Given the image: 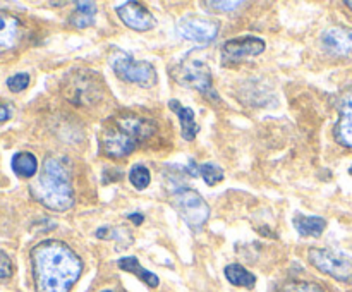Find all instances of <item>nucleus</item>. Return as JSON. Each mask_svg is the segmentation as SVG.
I'll return each mask as SVG.
<instances>
[{
	"label": "nucleus",
	"instance_id": "1",
	"mask_svg": "<svg viewBox=\"0 0 352 292\" xmlns=\"http://www.w3.org/2000/svg\"><path fill=\"white\" fill-rule=\"evenodd\" d=\"M34 291L71 292L82 273V261L62 240H43L31 249Z\"/></svg>",
	"mask_w": 352,
	"mask_h": 292
},
{
	"label": "nucleus",
	"instance_id": "2",
	"mask_svg": "<svg viewBox=\"0 0 352 292\" xmlns=\"http://www.w3.org/2000/svg\"><path fill=\"white\" fill-rule=\"evenodd\" d=\"M157 131L153 120L138 115L112 117L102 133L103 153L110 158H124Z\"/></svg>",
	"mask_w": 352,
	"mask_h": 292
},
{
	"label": "nucleus",
	"instance_id": "3",
	"mask_svg": "<svg viewBox=\"0 0 352 292\" xmlns=\"http://www.w3.org/2000/svg\"><path fill=\"white\" fill-rule=\"evenodd\" d=\"M31 194L45 208L54 212H67L74 205V189L71 174L62 160L48 157L36 181L31 184Z\"/></svg>",
	"mask_w": 352,
	"mask_h": 292
},
{
	"label": "nucleus",
	"instance_id": "4",
	"mask_svg": "<svg viewBox=\"0 0 352 292\" xmlns=\"http://www.w3.org/2000/svg\"><path fill=\"white\" fill-rule=\"evenodd\" d=\"M170 203L189 229L199 230L205 225L206 220H208V203H206L205 199H203V196L199 194L198 191H195V189H177V191L172 194Z\"/></svg>",
	"mask_w": 352,
	"mask_h": 292
},
{
	"label": "nucleus",
	"instance_id": "5",
	"mask_svg": "<svg viewBox=\"0 0 352 292\" xmlns=\"http://www.w3.org/2000/svg\"><path fill=\"white\" fill-rule=\"evenodd\" d=\"M112 69L122 81L131 82V85L143 86V88H151L157 85V71L150 62L136 60L129 54L117 52L112 58Z\"/></svg>",
	"mask_w": 352,
	"mask_h": 292
},
{
	"label": "nucleus",
	"instance_id": "6",
	"mask_svg": "<svg viewBox=\"0 0 352 292\" xmlns=\"http://www.w3.org/2000/svg\"><path fill=\"white\" fill-rule=\"evenodd\" d=\"M175 81L188 86V88L196 89L201 95L208 96L210 100H219V95L213 89L212 72H210V67L205 62L191 58V60L179 64L177 72H175Z\"/></svg>",
	"mask_w": 352,
	"mask_h": 292
},
{
	"label": "nucleus",
	"instance_id": "7",
	"mask_svg": "<svg viewBox=\"0 0 352 292\" xmlns=\"http://www.w3.org/2000/svg\"><path fill=\"white\" fill-rule=\"evenodd\" d=\"M309 263L318 268L322 273L330 275L336 280L351 282L352 280V263L342 254L336 253L332 249H320L313 247L308 251Z\"/></svg>",
	"mask_w": 352,
	"mask_h": 292
},
{
	"label": "nucleus",
	"instance_id": "8",
	"mask_svg": "<svg viewBox=\"0 0 352 292\" xmlns=\"http://www.w3.org/2000/svg\"><path fill=\"white\" fill-rule=\"evenodd\" d=\"M265 50V41L256 36H243L236 40H229L222 47V64L232 65L246 60V58L256 57Z\"/></svg>",
	"mask_w": 352,
	"mask_h": 292
},
{
	"label": "nucleus",
	"instance_id": "9",
	"mask_svg": "<svg viewBox=\"0 0 352 292\" xmlns=\"http://www.w3.org/2000/svg\"><path fill=\"white\" fill-rule=\"evenodd\" d=\"M219 23L212 19H199V17H188L181 19L175 26V31L181 38L195 43H210L219 34Z\"/></svg>",
	"mask_w": 352,
	"mask_h": 292
},
{
	"label": "nucleus",
	"instance_id": "10",
	"mask_svg": "<svg viewBox=\"0 0 352 292\" xmlns=\"http://www.w3.org/2000/svg\"><path fill=\"white\" fill-rule=\"evenodd\" d=\"M117 16L127 27L134 31H150L157 24L153 14L138 2H126L119 5L117 7Z\"/></svg>",
	"mask_w": 352,
	"mask_h": 292
},
{
	"label": "nucleus",
	"instance_id": "11",
	"mask_svg": "<svg viewBox=\"0 0 352 292\" xmlns=\"http://www.w3.org/2000/svg\"><path fill=\"white\" fill-rule=\"evenodd\" d=\"M322 45L329 54L337 57H352V30L332 26L322 34Z\"/></svg>",
	"mask_w": 352,
	"mask_h": 292
},
{
	"label": "nucleus",
	"instance_id": "12",
	"mask_svg": "<svg viewBox=\"0 0 352 292\" xmlns=\"http://www.w3.org/2000/svg\"><path fill=\"white\" fill-rule=\"evenodd\" d=\"M336 139L344 146L352 148V89L342 96L340 117L336 126Z\"/></svg>",
	"mask_w": 352,
	"mask_h": 292
},
{
	"label": "nucleus",
	"instance_id": "13",
	"mask_svg": "<svg viewBox=\"0 0 352 292\" xmlns=\"http://www.w3.org/2000/svg\"><path fill=\"white\" fill-rule=\"evenodd\" d=\"M172 112L177 113L179 122H181V134L186 141H192L196 137V134L199 133V126L196 124L195 112L188 106H182L177 100H170L168 102Z\"/></svg>",
	"mask_w": 352,
	"mask_h": 292
},
{
	"label": "nucleus",
	"instance_id": "14",
	"mask_svg": "<svg viewBox=\"0 0 352 292\" xmlns=\"http://www.w3.org/2000/svg\"><path fill=\"white\" fill-rule=\"evenodd\" d=\"M117 265H119L120 270L127 271V273L136 275V277L140 278V280H143L148 287L155 289V287H158V284H160V278H158L155 273H151L150 270H146V268L141 267L140 260H138L136 256L120 258V260L117 261Z\"/></svg>",
	"mask_w": 352,
	"mask_h": 292
},
{
	"label": "nucleus",
	"instance_id": "15",
	"mask_svg": "<svg viewBox=\"0 0 352 292\" xmlns=\"http://www.w3.org/2000/svg\"><path fill=\"white\" fill-rule=\"evenodd\" d=\"M294 227L298 232L305 237H320L323 230L327 229V220L322 216H308V215H296Z\"/></svg>",
	"mask_w": 352,
	"mask_h": 292
},
{
	"label": "nucleus",
	"instance_id": "16",
	"mask_svg": "<svg viewBox=\"0 0 352 292\" xmlns=\"http://www.w3.org/2000/svg\"><path fill=\"white\" fill-rule=\"evenodd\" d=\"M19 36V21L7 14H0V50L12 48Z\"/></svg>",
	"mask_w": 352,
	"mask_h": 292
},
{
	"label": "nucleus",
	"instance_id": "17",
	"mask_svg": "<svg viewBox=\"0 0 352 292\" xmlns=\"http://www.w3.org/2000/svg\"><path fill=\"white\" fill-rule=\"evenodd\" d=\"M96 16V3L95 2H78L76 3V10L69 17V24L78 30H85V27L91 26Z\"/></svg>",
	"mask_w": 352,
	"mask_h": 292
},
{
	"label": "nucleus",
	"instance_id": "18",
	"mask_svg": "<svg viewBox=\"0 0 352 292\" xmlns=\"http://www.w3.org/2000/svg\"><path fill=\"white\" fill-rule=\"evenodd\" d=\"M226 277H227V280H229L232 285H236V287L253 289L254 284H256V277H254L250 270H246V268L239 263L227 265Z\"/></svg>",
	"mask_w": 352,
	"mask_h": 292
},
{
	"label": "nucleus",
	"instance_id": "19",
	"mask_svg": "<svg viewBox=\"0 0 352 292\" xmlns=\"http://www.w3.org/2000/svg\"><path fill=\"white\" fill-rule=\"evenodd\" d=\"M12 170L21 177H33L38 170V160L30 151H21L14 155L12 158Z\"/></svg>",
	"mask_w": 352,
	"mask_h": 292
},
{
	"label": "nucleus",
	"instance_id": "20",
	"mask_svg": "<svg viewBox=\"0 0 352 292\" xmlns=\"http://www.w3.org/2000/svg\"><path fill=\"white\" fill-rule=\"evenodd\" d=\"M196 172L201 174L203 181H205L208 186H215L219 184L220 181H223V170L220 167H217L215 164L198 165V167H196Z\"/></svg>",
	"mask_w": 352,
	"mask_h": 292
},
{
	"label": "nucleus",
	"instance_id": "21",
	"mask_svg": "<svg viewBox=\"0 0 352 292\" xmlns=\"http://www.w3.org/2000/svg\"><path fill=\"white\" fill-rule=\"evenodd\" d=\"M129 181L134 188L143 191V189H146L148 186H150V181H151L150 170H148L146 167H143V165H136V167L131 168Z\"/></svg>",
	"mask_w": 352,
	"mask_h": 292
},
{
	"label": "nucleus",
	"instance_id": "22",
	"mask_svg": "<svg viewBox=\"0 0 352 292\" xmlns=\"http://www.w3.org/2000/svg\"><path fill=\"white\" fill-rule=\"evenodd\" d=\"M282 292H325L322 285L315 284V282H299L292 280L284 284L282 287Z\"/></svg>",
	"mask_w": 352,
	"mask_h": 292
},
{
	"label": "nucleus",
	"instance_id": "23",
	"mask_svg": "<svg viewBox=\"0 0 352 292\" xmlns=\"http://www.w3.org/2000/svg\"><path fill=\"white\" fill-rule=\"evenodd\" d=\"M7 86H9L10 91L19 93L23 89H26L30 86V76L26 72H19V74H14L7 79Z\"/></svg>",
	"mask_w": 352,
	"mask_h": 292
},
{
	"label": "nucleus",
	"instance_id": "24",
	"mask_svg": "<svg viewBox=\"0 0 352 292\" xmlns=\"http://www.w3.org/2000/svg\"><path fill=\"white\" fill-rule=\"evenodd\" d=\"M206 7H213V9L217 10H222V12H230V10H236L237 7L244 5V2H241V0H227V2H223V0H219V2H213V0H206L205 2Z\"/></svg>",
	"mask_w": 352,
	"mask_h": 292
},
{
	"label": "nucleus",
	"instance_id": "25",
	"mask_svg": "<svg viewBox=\"0 0 352 292\" xmlns=\"http://www.w3.org/2000/svg\"><path fill=\"white\" fill-rule=\"evenodd\" d=\"M12 271H14L12 261H10V258L7 256L3 251H0V282L12 277Z\"/></svg>",
	"mask_w": 352,
	"mask_h": 292
},
{
	"label": "nucleus",
	"instance_id": "26",
	"mask_svg": "<svg viewBox=\"0 0 352 292\" xmlns=\"http://www.w3.org/2000/svg\"><path fill=\"white\" fill-rule=\"evenodd\" d=\"M10 119V110L7 106L0 105V122H6Z\"/></svg>",
	"mask_w": 352,
	"mask_h": 292
},
{
	"label": "nucleus",
	"instance_id": "27",
	"mask_svg": "<svg viewBox=\"0 0 352 292\" xmlns=\"http://www.w3.org/2000/svg\"><path fill=\"white\" fill-rule=\"evenodd\" d=\"M129 218L133 220V222L136 223V225H140V223L143 222V215H141V213H131Z\"/></svg>",
	"mask_w": 352,
	"mask_h": 292
},
{
	"label": "nucleus",
	"instance_id": "28",
	"mask_svg": "<svg viewBox=\"0 0 352 292\" xmlns=\"http://www.w3.org/2000/svg\"><path fill=\"white\" fill-rule=\"evenodd\" d=\"M346 5H347V7H351V10H352V0H347Z\"/></svg>",
	"mask_w": 352,
	"mask_h": 292
},
{
	"label": "nucleus",
	"instance_id": "29",
	"mask_svg": "<svg viewBox=\"0 0 352 292\" xmlns=\"http://www.w3.org/2000/svg\"><path fill=\"white\" fill-rule=\"evenodd\" d=\"M349 174H352V167H351V168H349Z\"/></svg>",
	"mask_w": 352,
	"mask_h": 292
},
{
	"label": "nucleus",
	"instance_id": "30",
	"mask_svg": "<svg viewBox=\"0 0 352 292\" xmlns=\"http://www.w3.org/2000/svg\"><path fill=\"white\" fill-rule=\"evenodd\" d=\"M102 292H113V291H102Z\"/></svg>",
	"mask_w": 352,
	"mask_h": 292
}]
</instances>
